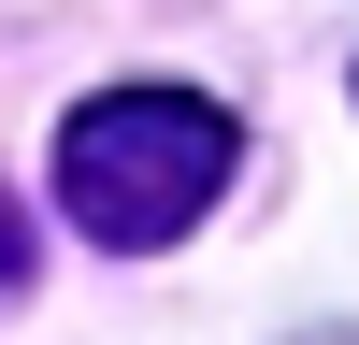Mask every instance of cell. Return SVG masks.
<instances>
[{"label":"cell","mask_w":359,"mask_h":345,"mask_svg":"<svg viewBox=\"0 0 359 345\" xmlns=\"http://www.w3.org/2000/svg\"><path fill=\"white\" fill-rule=\"evenodd\" d=\"M230 158H245L230 101H201V86H101V101L57 115V216L86 245H172V230L216 216Z\"/></svg>","instance_id":"1"},{"label":"cell","mask_w":359,"mask_h":345,"mask_svg":"<svg viewBox=\"0 0 359 345\" xmlns=\"http://www.w3.org/2000/svg\"><path fill=\"white\" fill-rule=\"evenodd\" d=\"M0 273H29V245H15V230H0Z\"/></svg>","instance_id":"2"}]
</instances>
